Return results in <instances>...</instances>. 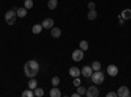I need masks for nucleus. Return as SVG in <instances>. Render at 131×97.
Returning a JSON list of instances; mask_svg holds the SVG:
<instances>
[{
  "label": "nucleus",
  "instance_id": "nucleus-12",
  "mask_svg": "<svg viewBox=\"0 0 131 97\" xmlns=\"http://www.w3.org/2000/svg\"><path fill=\"white\" fill-rule=\"evenodd\" d=\"M51 36L54 38H59L62 36V30L59 28H51Z\"/></svg>",
  "mask_w": 131,
  "mask_h": 97
},
{
  "label": "nucleus",
  "instance_id": "nucleus-14",
  "mask_svg": "<svg viewBox=\"0 0 131 97\" xmlns=\"http://www.w3.org/2000/svg\"><path fill=\"white\" fill-rule=\"evenodd\" d=\"M119 16H121L122 18H125V20H130L131 18V9H123L122 13Z\"/></svg>",
  "mask_w": 131,
  "mask_h": 97
},
{
  "label": "nucleus",
  "instance_id": "nucleus-1",
  "mask_svg": "<svg viewBox=\"0 0 131 97\" xmlns=\"http://www.w3.org/2000/svg\"><path fill=\"white\" fill-rule=\"evenodd\" d=\"M39 72V64L37 60H28L24 66V73L26 78H34Z\"/></svg>",
  "mask_w": 131,
  "mask_h": 97
},
{
  "label": "nucleus",
  "instance_id": "nucleus-18",
  "mask_svg": "<svg viewBox=\"0 0 131 97\" xmlns=\"http://www.w3.org/2000/svg\"><path fill=\"white\" fill-rule=\"evenodd\" d=\"M47 7H49V9H55L58 7V0H49Z\"/></svg>",
  "mask_w": 131,
  "mask_h": 97
},
{
  "label": "nucleus",
  "instance_id": "nucleus-13",
  "mask_svg": "<svg viewBox=\"0 0 131 97\" xmlns=\"http://www.w3.org/2000/svg\"><path fill=\"white\" fill-rule=\"evenodd\" d=\"M50 96H51V97H60V96H62V92L58 89V87H54V88H51V91H50Z\"/></svg>",
  "mask_w": 131,
  "mask_h": 97
},
{
  "label": "nucleus",
  "instance_id": "nucleus-10",
  "mask_svg": "<svg viewBox=\"0 0 131 97\" xmlns=\"http://www.w3.org/2000/svg\"><path fill=\"white\" fill-rule=\"evenodd\" d=\"M42 28H45V29L54 28V20L52 18H45V20L42 21Z\"/></svg>",
  "mask_w": 131,
  "mask_h": 97
},
{
  "label": "nucleus",
  "instance_id": "nucleus-25",
  "mask_svg": "<svg viewBox=\"0 0 131 97\" xmlns=\"http://www.w3.org/2000/svg\"><path fill=\"white\" fill-rule=\"evenodd\" d=\"M33 0H25L24 2V7L26 8V9H30V8H33Z\"/></svg>",
  "mask_w": 131,
  "mask_h": 97
},
{
  "label": "nucleus",
  "instance_id": "nucleus-27",
  "mask_svg": "<svg viewBox=\"0 0 131 97\" xmlns=\"http://www.w3.org/2000/svg\"><path fill=\"white\" fill-rule=\"evenodd\" d=\"M88 9H89V10H91V9H96V3L89 2V3H88Z\"/></svg>",
  "mask_w": 131,
  "mask_h": 97
},
{
  "label": "nucleus",
  "instance_id": "nucleus-24",
  "mask_svg": "<svg viewBox=\"0 0 131 97\" xmlns=\"http://www.w3.org/2000/svg\"><path fill=\"white\" fill-rule=\"evenodd\" d=\"M76 88H78L79 96H84V94H85V92H86V88H85V87H81V85H79V87H76Z\"/></svg>",
  "mask_w": 131,
  "mask_h": 97
},
{
  "label": "nucleus",
  "instance_id": "nucleus-5",
  "mask_svg": "<svg viewBox=\"0 0 131 97\" xmlns=\"http://www.w3.org/2000/svg\"><path fill=\"white\" fill-rule=\"evenodd\" d=\"M86 97H97L98 94H100V92H98V88L94 87V85H92V87L86 88V92H85Z\"/></svg>",
  "mask_w": 131,
  "mask_h": 97
},
{
  "label": "nucleus",
  "instance_id": "nucleus-22",
  "mask_svg": "<svg viewBox=\"0 0 131 97\" xmlns=\"http://www.w3.org/2000/svg\"><path fill=\"white\" fill-rule=\"evenodd\" d=\"M43 94H45V91H43L42 88H36L34 89V96L36 97H42Z\"/></svg>",
  "mask_w": 131,
  "mask_h": 97
},
{
  "label": "nucleus",
  "instance_id": "nucleus-28",
  "mask_svg": "<svg viewBox=\"0 0 131 97\" xmlns=\"http://www.w3.org/2000/svg\"><path fill=\"white\" fill-rule=\"evenodd\" d=\"M106 97H117V92H109Z\"/></svg>",
  "mask_w": 131,
  "mask_h": 97
},
{
  "label": "nucleus",
  "instance_id": "nucleus-6",
  "mask_svg": "<svg viewBox=\"0 0 131 97\" xmlns=\"http://www.w3.org/2000/svg\"><path fill=\"white\" fill-rule=\"evenodd\" d=\"M117 96H118V97H128V96H130V89L126 87V85H122V87L118 88Z\"/></svg>",
  "mask_w": 131,
  "mask_h": 97
},
{
  "label": "nucleus",
  "instance_id": "nucleus-8",
  "mask_svg": "<svg viewBox=\"0 0 131 97\" xmlns=\"http://www.w3.org/2000/svg\"><path fill=\"white\" fill-rule=\"evenodd\" d=\"M92 73H93V70H92L91 66H84L81 68V75H83L84 78H91Z\"/></svg>",
  "mask_w": 131,
  "mask_h": 97
},
{
  "label": "nucleus",
  "instance_id": "nucleus-16",
  "mask_svg": "<svg viewBox=\"0 0 131 97\" xmlns=\"http://www.w3.org/2000/svg\"><path fill=\"white\" fill-rule=\"evenodd\" d=\"M37 85H38V84H37V80H36L34 78H31V79L29 80V83H28V87H29L30 89H33V91L37 88Z\"/></svg>",
  "mask_w": 131,
  "mask_h": 97
},
{
  "label": "nucleus",
  "instance_id": "nucleus-21",
  "mask_svg": "<svg viewBox=\"0 0 131 97\" xmlns=\"http://www.w3.org/2000/svg\"><path fill=\"white\" fill-rule=\"evenodd\" d=\"M79 46H80V49L83 51H86V50H88V47H89V45H88V42H86V41H80Z\"/></svg>",
  "mask_w": 131,
  "mask_h": 97
},
{
  "label": "nucleus",
  "instance_id": "nucleus-11",
  "mask_svg": "<svg viewBox=\"0 0 131 97\" xmlns=\"http://www.w3.org/2000/svg\"><path fill=\"white\" fill-rule=\"evenodd\" d=\"M16 13H17V17H25L28 15V9L25 7H21V8H17L16 10Z\"/></svg>",
  "mask_w": 131,
  "mask_h": 97
},
{
  "label": "nucleus",
  "instance_id": "nucleus-7",
  "mask_svg": "<svg viewBox=\"0 0 131 97\" xmlns=\"http://www.w3.org/2000/svg\"><path fill=\"white\" fill-rule=\"evenodd\" d=\"M106 72H107L109 76L114 78V76H117V75H118V67L115 66V64H110V66H107Z\"/></svg>",
  "mask_w": 131,
  "mask_h": 97
},
{
  "label": "nucleus",
  "instance_id": "nucleus-20",
  "mask_svg": "<svg viewBox=\"0 0 131 97\" xmlns=\"http://www.w3.org/2000/svg\"><path fill=\"white\" fill-rule=\"evenodd\" d=\"M23 97H34V91L33 89H26V91H24L23 92Z\"/></svg>",
  "mask_w": 131,
  "mask_h": 97
},
{
  "label": "nucleus",
  "instance_id": "nucleus-2",
  "mask_svg": "<svg viewBox=\"0 0 131 97\" xmlns=\"http://www.w3.org/2000/svg\"><path fill=\"white\" fill-rule=\"evenodd\" d=\"M91 80H92L96 85L102 84L104 80H105V75H104V72H101V70H100V71H93L92 76H91Z\"/></svg>",
  "mask_w": 131,
  "mask_h": 97
},
{
  "label": "nucleus",
  "instance_id": "nucleus-26",
  "mask_svg": "<svg viewBox=\"0 0 131 97\" xmlns=\"http://www.w3.org/2000/svg\"><path fill=\"white\" fill-rule=\"evenodd\" d=\"M73 85L75 87H79V85H81V80L79 78H73Z\"/></svg>",
  "mask_w": 131,
  "mask_h": 97
},
{
  "label": "nucleus",
  "instance_id": "nucleus-29",
  "mask_svg": "<svg viewBox=\"0 0 131 97\" xmlns=\"http://www.w3.org/2000/svg\"><path fill=\"white\" fill-rule=\"evenodd\" d=\"M118 20H119V25H123L125 24V18H122L121 16H118Z\"/></svg>",
  "mask_w": 131,
  "mask_h": 97
},
{
  "label": "nucleus",
  "instance_id": "nucleus-3",
  "mask_svg": "<svg viewBox=\"0 0 131 97\" xmlns=\"http://www.w3.org/2000/svg\"><path fill=\"white\" fill-rule=\"evenodd\" d=\"M16 18H17V13H16V10H13V9L8 10V12L5 13V16H4V20H5V23L8 25H15L16 24Z\"/></svg>",
  "mask_w": 131,
  "mask_h": 97
},
{
  "label": "nucleus",
  "instance_id": "nucleus-17",
  "mask_svg": "<svg viewBox=\"0 0 131 97\" xmlns=\"http://www.w3.org/2000/svg\"><path fill=\"white\" fill-rule=\"evenodd\" d=\"M86 17H88V20H96L97 18V10L96 9H91L89 10V12H88V16H86Z\"/></svg>",
  "mask_w": 131,
  "mask_h": 97
},
{
  "label": "nucleus",
  "instance_id": "nucleus-4",
  "mask_svg": "<svg viewBox=\"0 0 131 97\" xmlns=\"http://www.w3.org/2000/svg\"><path fill=\"white\" fill-rule=\"evenodd\" d=\"M83 58H84V51H83L81 49H78V50H75V51L72 52V59H73L75 62H81Z\"/></svg>",
  "mask_w": 131,
  "mask_h": 97
},
{
  "label": "nucleus",
  "instance_id": "nucleus-30",
  "mask_svg": "<svg viewBox=\"0 0 131 97\" xmlns=\"http://www.w3.org/2000/svg\"><path fill=\"white\" fill-rule=\"evenodd\" d=\"M72 97H80V96H79V93H78V92H76V93H73V94H72Z\"/></svg>",
  "mask_w": 131,
  "mask_h": 97
},
{
  "label": "nucleus",
  "instance_id": "nucleus-9",
  "mask_svg": "<svg viewBox=\"0 0 131 97\" xmlns=\"http://www.w3.org/2000/svg\"><path fill=\"white\" fill-rule=\"evenodd\" d=\"M68 73H70L71 78H79L80 75H81V70H79L78 67H71L70 71H68Z\"/></svg>",
  "mask_w": 131,
  "mask_h": 97
},
{
  "label": "nucleus",
  "instance_id": "nucleus-23",
  "mask_svg": "<svg viewBox=\"0 0 131 97\" xmlns=\"http://www.w3.org/2000/svg\"><path fill=\"white\" fill-rule=\"evenodd\" d=\"M51 84H52V87H58V85L60 84V79L58 76H54L51 79Z\"/></svg>",
  "mask_w": 131,
  "mask_h": 97
},
{
  "label": "nucleus",
  "instance_id": "nucleus-15",
  "mask_svg": "<svg viewBox=\"0 0 131 97\" xmlns=\"http://www.w3.org/2000/svg\"><path fill=\"white\" fill-rule=\"evenodd\" d=\"M42 24H34V25H33V28H31V31H33V33H34V34H39L41 33V31H42Z\"/></svg>",
  "mask_w": 131,
  "mask_h": 97
},
{
  "label": "nucleus",
  "instance_id": "nucleus-19",
  "mask_svg": "<svg viewBox=\"0 0 131 97\" xmlns=\"http://www.w3.org/2000/svg\"><path fill=\"white\" fill-rule=\"evenodd\" d=\"M91 67H92L93 71H100V70H101V63L97 62V60H94V62L91 64Z\"/></svg>",
  "mask_w": 131,
  "mask_h": 97
}]
</instances>
